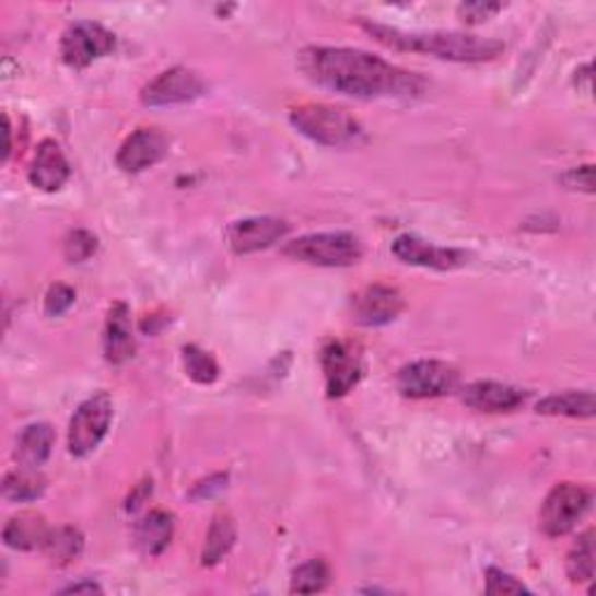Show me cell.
<instances>
[{
    "label": "cell",
    "instance_id": "23",
    "mask_svg": "<svg viewBox=\"0 0 596 596\" xmlns=\"http://www.w3.org/2000/svg\"><path fill=\"white\" fill-rule=\"evenodd\" d=\"M43 550L57 566H68L70 562H75V559L82 554L84 536L75 527L51 529Z\"/></svg>",
    "mask_w": 596,
    "mask_h": 596
},
{
    "label": "cell",
    "instance_id": "16",
    "mask_svg": "<svg viewBox=\"0 0 596 596\" xmlns=\"http://www.w3.org/2000/svg\"><path fill=\"white\" fill-rule=\"evenodd\" d=\"M103 354L113 366H121L136 354V338L131 327V311L126 303H115L107 311L103 331Z\"/></svg>",
    "mask_w": 596,
    "mask_h": 596
},
{
    "label": "cell",
    "instance_id": "10",
    "mask_svg": "<svg viewBox=\"0 0 596 596\" xmlns=\"http://www.w3.org/2000/svg\"><path fill=\"white\" fill-rule=\"evenodd\" d=\"M208 84L196 70H189L185 66H175L171 70H164L152 82L144 84L140 92L142 105L148 107H171V105H185L206 94Z\"/></svg>",
    "mask_w": 596,
    "mask_h": 596
},
{
    "label": "cell",
    "instance_id": "33",
    "mask_svg": "<svg viewBox=\"0 0 596 596\" xmlns=\"http://www.w3.org/2000/svg\"><path fill=\"white\" fill-rule=\"evenodd\" d=\"M224 487H226V476H212V478H208V480H203V482H198L196 487H194V492H191V496L194 499H210V496H214V494H220L222 490H224Z\"/></svg>",
    "mask_w": 596,
    "mask_h": 596
},
{
    "label": "cell",
    "instance_id": "24",
    "mask_svg": "<svg viewBox=\"0 0 596 596\" xmlns=\"http://www.w3.org/2000/svg\"><path fill=\"white\" fill-rule=\"evenodd\" d=\"M45 478L40 476V471H31V468H22L20 471H12L5 476L3 482V496L12 503H26V501H35L45 494Z\"/></svg>",
    "mask_w": 596,
    "mask_h": 596
},
{
    "label": "cell",
    "instance_id": "9",
    "mask_svg": "<svg viewBox=\"0 0 596 596\" xmlns=\"http://www.w3.org/2000/svg\"><path fill=\"white\" fill-rule=\"evenodd\" d=\"M319 364L327 383L329 399H342L348 396L361 381V354L359 348L350 340H329L324 342L319 352Z\"/></svg>",
    "mask_w": 596,
    "mask_h": 596
},
{
    "label": "cell",
    "instance_id": "20",
    "mask_svg": "<svg viewBox=\"0 0 596 596\" xmlns=\"http://www.w3.org/2000/svg\"><path fill=\"white\" fill-rule=\"evenodd\" d=\"M49 527L43 515L38 513H20L8 519V525L3 529V540L8 548L14 550H43L47 538H49Z\"/></svg>",
    "mask_w": 596,
    "mask_h": 596
},
{
    "label": "cell",
    "instance_id": "26",
    "mask_svg": "<svg viewBox=\"0 0 596 596\" xmlns=\"http://www.w3.org/2000/svg\"><path fill=\"white\" fill-rule=\"evenodd\" d=\"M331 585V566L324 559H311L292 573V594H317Z\"/></svg>",
    "mask_w": 596,
    "mask_h": 596
},
{
    "label": "cell",
    "instance_id": "18",
    "mask_svg": "<svg viewBox=\"0 0 596 596\" xmlns=\"http://www.w3.org/2000/svg\"><path fill=\"white\" fill-rule=\"evenodd\" d=\"M173 534H175L173 515L166 511H150L136 525L133 540L142 557H159L171 546Z\"/></svg>",
    "mask_w": 596,
    "mask_h": 596
},
{
    "label": "cell",
    "instance_id": "17",
    "mask_svg": "<svg viewBox=\"0 0 596 596\" xmlns=\"http://www.w3.org/2000/svg\"><path fill=\"white\" fill-rule=\"evenodd\" d=\"M461 401L478 412H513L527 401V392L494 381H478L464 387Z\"/></svg>",
    "mask_w": 596,
    "mask_h": 596
},
{
    "label": "cell",
    "instance_id": "1",
    "mask_svg": "<svg viewBox=\"0 0 596 596\" xmlns=\"http://www.w3.org/2000/svg\"><path fill=\"white\" fill-rule=\"evenodd\" d=\"M299 66L311 82L352 98L418 96L424 86L414 72L352 47H305Z\"/></svg>",
    "mask_w": 596,
    "mask_h": 596
},
{
    "label": "cell",
    "instance_id": "21",
    "mask_svg": "<svg viewBox=\"0 0 596 596\" xmlns=\"http://www.w3.org/2000/svg\"><path fill=\"white\" fill-rule=\"evenodd\" d=\"M594 410H596L594 394L587 389L552 394L536 406L538 414H550V418H573V420H589L594 418Z\"/></svg>",
    "mask_w": 596,
    "mask_h": 596
},
{
    "label": "cell",
    "instance_id": "13",
    "mask_svg": "<svg viewBox=\"0 0 596 596\" xmlns=\"http://www.w3.org/2000/svg\"><path fill=\"white\" fill-rule=\"evenodd\" d=\"M394 257L408 264V266H422L433 270H455L461 268L468 261V255L457 247H439L412 233H404V236L392 243Z\"/></svg>",
    "mask_w": 596,
    "mask_h": 596
},
{
    "label": "cell",
    "instance_id": "25",
    "mask_svg": "<svg viewBox=\"0 0 596 596\" xmlns=\"http://www.w3.org/2000/svg\"><path fill=\"white\" fill-rule=\"evenodd\" d=\"M566 573L571 583L587 585L594 577V531L587 529L577 536L569 557H566Z\"/></svg>",
    "mask_w": 596,
    "mask_h": 596
},
{
    "label": "cell",
    "instance_id": "11",
    "mask_svg": "<svg viewBox=\"0 0 596 596\" xmlns=\"http://www.w3.org/2000/svg\"><path fill=\"white\" fill-rule=\"evenodd\" d=\"M352 319L361 327H385L394 322L406 308V301L399 289L389 284H371L352 296Z\"/></svg>",
    "mask_w": 596,
    "mask_h": 596
},
{
    "label": "cell",
    "instance_id": "5",
    "mask_svg": "<svg viewBox=\"0 0 596 596\" xmlns=\"http://www.w3.org/2000/svg\"><path fill=\"white\" fill-rule=\"evenodd\" d=\"M115 418L110 394L98 392L80 404L68 426V453L72 457H89L103 443Z\"/></svg>",
    "mask_w": 596,
    "mask_h": 596
},
{
    "label": "cell",
    "instance_id": "27",
    "mask_svg": "<svg viewBox=\"0 0 596 596\" xmlns=\"http://www.w3.org/2000/svg\"><path fill=\"white\" fill-rule=\"evenodd\" d=\"M183 361L185 371L198 385H212L220 377V364H217L214 357L198 346H185L183 348Z\"/></svg>",
    "mask_w": 596,
    "mask_h": 596
},
{
    "label": "cell",
    "instance_id": "30",
    "mask_svg": "<svg viewBox=\"0 0 596 596\" xmlns=\"http://www.w3.org/2000/svg\"><path fill=\"white\" fill-rule=\"evenodd\" d=\"M72 303H75V289L61 282L51 284L45 296V315L61 317L72 308Z\"/></svg>",
    "mask_w": 596,
    "mask_h": 596
},
{
    "label": "cell",
    "instance_id": "7",
    "mask_svg": "<svg viewBox=\"0 0 596 596\" xmlns=\"http://www.w3.org/2000/svg\"><path fill=\"white\" fill-rule=\"evenodd\" d=\"M459 385V371L439 359H420L406 364L396 375V387L406 399H439Z\"/></svg>",
    "mask_w": 596,
    "mask_h": 596
},
{
    "label": "cell",
    "instance_id": "14",
    "mask_svg": "<svg viewBox=\"0 0 596 596\" xmlns=\"http://www.w3.org/2000/svg\"><path fill=\"white\" fill-rule=\"evenodd\" d=\"M168 154V138L159 129H138L121 142L117 168L124 173H142L156 166Z\"/></svg>",
    "mask_w": 596,
    "mask_h": 596
},
{
    "label": "cell",
    "instance_id": "31",
    "mask_svg": "<svg viewBox=\"0 0 596 596\" xmlns=\"http://www.w3.org/2000/svg\"><path fill=\"white\" fill-rule=\"evenodd\" d=\"M501 10H503L501 3H461L457 8V14L466 24H482L487 20H492Z\"/></svg>",
    "mask_w": 596,
    "mask_h": 596
},
{
    "label": "cell",
    "instance_id": "6",
    "mask_svg": "<svg viewBox=\"0 0 596 596\" xmlns=\"http://www.w3.org/2000/svg\"><path fill=\"white\" fill-rule=\"evenodd\" d=\"M592 505V492L583 484L559 482L540 505L538 527L548 538L566 536L575 529Z\"/></svg>",
    "mask_w": 596,
    "mask_h": 596
},
{
    "label": "cell",
    "instance_id": "29",
    "mask_svg": "<svg viewBox=\"0 0 596 596\" xmlns=\"http://www.w3.org/2000/svg\"><path fill=\"white\" fill-rule=\"evenodd\" d=\"M484 592L487 594H494V596H501V594H529V587L517 581L515 575L505 573L496 566H490L484 571Z\"/></svg>",
    "mask_w": 596,
    "mask_h": 596
},
{
    "label": "cell",
    "instance_id": "34",
    "mask_svg": "<svg viewBox=\"0 0 596 596\" xmlns=\"http://www.w3.org/2000/svg\"><path fill=\"white\" fill-rule=\"evenodd\" d=\"M101 594L103 589H101V585H96V583H78V585H70V587H66L63 589V594Z\"/></svg>",
    "mask_w": 596,
    "mask_h": 596
},
{
    "label": "cell",
    "instance_id": "19",
    "mask_svg": "<svg viewBox=\"0 0 596 596\" xmlns=\"http://www.w3.org/2000/svg\"><path fill=\"white\" fill-rule=\"evenodd\" d=\"M54 443H57V433L47 424H28L20 439H16V461H20L22 468H31V471H40V468L47 464Z\"/></svg>",
    "mask_w": 596,
    "mask_h": 596
},
{
    "label": "cell",
    "instance_id": "3",
    "mask_svg": "<svg viewBox=\"0 0 596 596\" xmlns=\"http://www.w3.org/2000/svg\"><path fill=\"white\" fill-rule=\"evenodd\" d=\"M289 121L301 136L324 144V148H348V144H357L364 138V129L348 110L327 103L299 105L289 115Z\"/></svg>",
    "mask_w": 596,
    "mask_h": 596
},
{
    "label": "cell",
    "instance_id": "12",
    "mask_svg": "<svg viewBox=\"0 0 596 596\" xmlns=\"http://www.w3.org/2000/svg\"><path fill=\"white\" fill-rule=\"evenodd\" d=\"M289 233V224L278 217H247L233 222L226 231V243L236 255H255V252L273 247Z\"/></svg>",
    "mask_w": 596,
    "mask_h": 596
},
{
    "label": "cell",
    "instance_id": "4",
    "mask_svg": "<svg viewBox=\"0 0 596 596\" xmlns=\"http://www.w3.org/2000/svg\"><path fill=\"white\" fill-rule=\"evenodd\" d=\"M282 255L311 266L322 268H346L364 257V245L348 231L308 233L282 247Z\"/></svg>",
    "mask_w": 596,
    "mask_h": 596
},
{
    "label": "cell",
    "instance_id": "28",
    "mask_svg": "<svg viewBox=\"0 0 596 596\" xmlns=\"http://www.w3.org/2000/svg\"><path fill=\"white\" fill-rule=\"evenodd\" d=\"M96 249H98V238L86 229L70 231L63 241V257L68 264H82L86 259H92L96 255Z\"/></svg>",
    "mask_w": 596,
    "mask_h": 596
},
{
    "label": "cell",
    "instance_id": "22",
    "mask_svg": "<svg viewBox=\"0 0 596 596\" xmlns=\"http://www.w3.org/2000/svg\"><path fill=\"white\" fill-rule=\"evenodd\" d=\"M236 522L229 513H217L212 517V525L206 536V548L201 554V564L203 566H214L220 564L222 559L231 552V548L236 546Z\"/></svg>",
    "mask_w": 596,
    "mask_h": 596
},
{
    "label": "cell",
    "instance_id": "35",
    "mask_svg": "<svg viewBox=\"0 0 596 596\" xmlns=\"http://www.w3.org/2000/svg\"><path fill=\"white\" fill-rule=\"evenodd\" d=\"M3 124H5V161L10 159L12 152V129H10V117L3 115Z\"/></svg>",
    "mask_w": 596,
    "mask_h": 596
},
{
    "label": "cell",
    "instance_id": "2",
    "mask_svg": "<svg viewBox=\"0 0 596 596\" xmlns=\"http://www.w3.org/2000/svg\"><path fill=\"white\" fill-rule=\"evenodd\" d=\"M361 28H364L369 35H373V40H377L389 49L426 54V57L457 61V63L494 61L505 49L501 40L480 38V35L457 33V31H401V28L385 26L369 20H361Z\"/></svg>",
    "mask_w": 596,
    "mask_h": 596
},
{
    "label": "cell",
    "instance_id": "8",
    "mask_svg": "<svg viewBox=\"0 0 596 596\" xmlns=\"http://www.w3.org/2000/svg\"><path fill=\"white\" fill-rule=\"evenodd\" d=\"M115 33L96 22H75L61 35V59L68 68L84 70L115 49Z\"/></svg>",
    "mask_w": 596,
    "mask_h": 596
},
{
    "label": "cell",
    "instance_id": "32",
    "mask_svg": "<svg viewBox=\"0 0 596 596\" xmlns=\"http://www.w3.org/2000/svg\"><path fill=\"white\" fill-rule=\"evenodd\" d=\"M562 185L573 191H594V168L592 166H581V168H571L569 173L562 175Z\"/></svg>",
    "mask_w": 596,
    "mask_h": 596
},
{
    "label": "cell",
    "instance_id": "15",
    "mask_svg": "<svg viewBox=\"0 0 596 596\" xmlns=\"http://www.w3.org/2000/svg\"><path fill=\"white\" fill-rule=\"evenodd\" d=\"M70 177V164L57 140H43L28 166V183L40 191H59Z\"/></svg>",
    "mask_w": 596,
    "mask_h": 596
}]
</instances>
